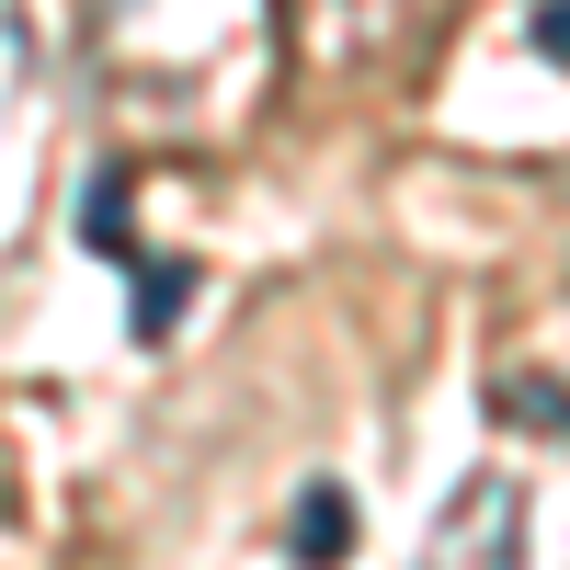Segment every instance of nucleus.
I'll return each instance as SVG.
<instances>
[{
	"mask_svg": "<svg viewBox=\"0 0 570 570\" xmlns=\"http://www.w3.org/2000/svg\"><path fill=\"white\" fill-rule=\"evenodd\" d=\"M445 12L456 0H285L308 69H400L445 35Z\"/></svg>",
	"mask_w": 570,
	"mask_h": 570,
	"instance_id": "nucleus-1",
	"label": "nucleus"
},
{
	"mask_svg": "<svg viewBox=\"0 0 570 570\" xmlns=\"http://www.w3.org/2000/svg\"><path fill=\"white\" fill-rule=\"evenodd\" d=\"M525 513H537V491H525V468H468L456 480V502L434 513V537H422V559H525Z\"/></svg>",
	"mask_w": 570,
	"mask_h": 570,
	"instance_id": "nucleus-2",
	"label": "nucleus"
},
{
	"mask_svg": "<svg viewBox=\"0 0 570 570\" xmlns=\"http://www.w3.org/2000/svg\"><path fill=\"white\" fill-rule=\"evenodd\" d=\"M183 308H195V263L183 252H126V331L137 343H171Z\"/></svg>",
	"mask_w": 570,
	"mask_h": 570,
	"instance_id": "nucleus-3",
	"label": "nucleus"
},
{
	"mask_svg": "<svg viewBox=\"0 0 570 570\" xmlns=\"http://www.w3.org/2000/svg\"><path fill=\"white\" fill-rule=\"evenodd\" d=\"M285 548H297V559H354V491L308 480L297 502H285Z\"/></svg>",
	"mask_w": 570,
	"mask_h": 570,
	"instance_id": "nucleus-4",
	"label": "nucleus"
},
{
	"mask_svg": "<svg viewBox=\"0 0 570 570\" xmlns=\"http://www.w3.org/2000/svg\"><path fill=\"white\" fill-rule=\"evenodd\" d=\"M491 422H513V434H570V389H548L537 365L491 376Z\"/></svg>",
	"mask_w": 570,
	"mask_h": 570,
	"instance_id": "nucleus-5",
	"label": "nucleus"
},
{
	"mask_svg": "<svg viewBox=\"0 0 570 570\" xmlns=\"http://www.w3.org/2000/svg\"><path fill=\"white\" fill-rule=\"evenodd\" d=\"M525 35H537V58H559V69H570V0H537Z\"/></svg>",
	"mask_w": 570,
	"mask_h": 570,
	"instance_id": "nucleus-6",
	"label": "nucleus"
}]
</instances>
